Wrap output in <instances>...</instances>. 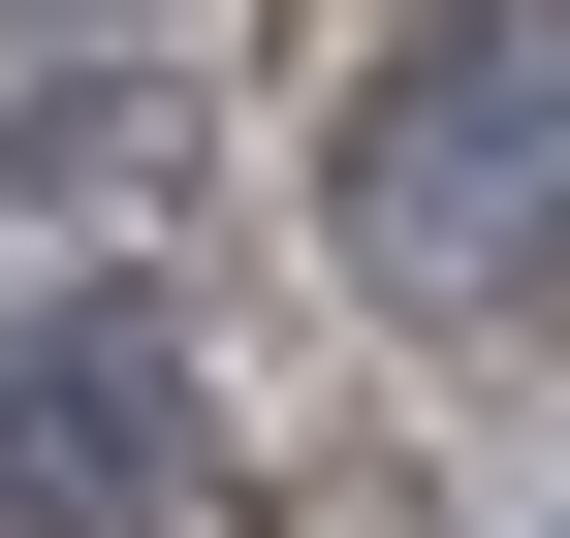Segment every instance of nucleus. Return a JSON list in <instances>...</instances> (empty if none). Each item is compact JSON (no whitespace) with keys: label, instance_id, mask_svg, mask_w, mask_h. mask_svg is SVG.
<instances>
[{"label":"nucleus","instance_id":"f257e3e1","mask_svg":"<svg viewBox=\"0 0 570 538\" xmlns=\"http://www.w3.org/2000/svg\"><path fill=\"white\" fill-rule=\"evenodd\" d=\"M317 253L381 317H475L570 253V0H381V63L317 96Z\"/></svg>","mask_w":570,"mask_h":538},{"label":"nucleus","instance_id":"f03ea898","mask_svg":"<svg viewBox=\"0 0 570 538\" xmlns=\"http://www.w3.org/2000/svg\"><path fill=\"white\" fill-rule=\"evenodd\" d=\"M190 317L127 286V253H63L32 317H0V538H127V507H190Z\"/></svg>","mask_w":570,"mask_h":538},{"label":"nucleus","instance_id":"7ed1b4c3","mask_svg":"<svg viewBox=\"0 0 570 538\" xmlns=\"http://www.w3.org/2000/svg\"><path fill=\"white\" fill-rule=\"evenodd\" d=\"M0 32H32V0H0Z\"/></svg>","mask_w":570,"mask_h":538},{"label":"nucleus","instance_id":"20e7f679","mask_svg":"<svg viewBox=\"0 0 570 538\" xmlns=\"http://www.w3.org/2000/svg\"><path fill=\"white\" fill-rule=\"evenodd\" d=\"M539 538H570V507H539Z\"/></svg>","mask_w":570,"mask_h":538}]
</instances>
